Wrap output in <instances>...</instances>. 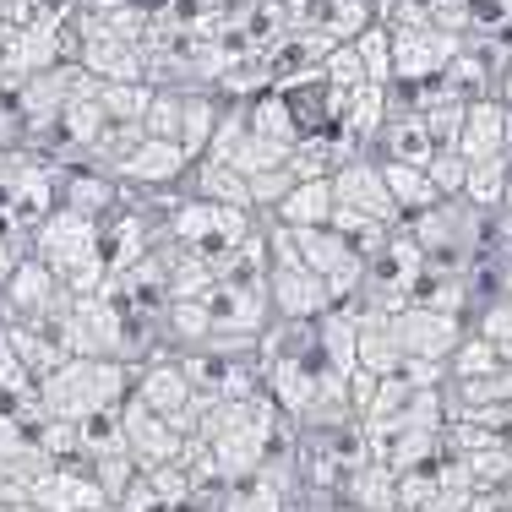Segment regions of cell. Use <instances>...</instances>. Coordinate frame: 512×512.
Returning a JSON list of instances; mask_svg holds the SVG:
<instances>
[{"mask_svg":"<svg viewBox=\"0 0 512 512\" xmlns=\"http://www.w3.org/2000/svg\"><path fill=\"white\" fill-rule=\"evenodd\" d=\"M425 175H431V186H436L442 202H458L463 186H469V158H463L458 148H447V153H436L431 164H425Z\"/></svg>","mask_w":512,"mask_h":512,"instance_id":"9c48e42d","label":"cell"},{"mask_svg":"<svg viewBox=\"0 0 512 512\" xmlns=\"http://www.w3.org/2000/svg\"><path fill=\"white\" fill-rule=\"evenodd\" d=\"M295 186H300L295 164H284V169H267V175H251V202H284Z\"/></svg>","mask_w":512,"mask_h":512,"instance_id":"7c38bea8","label":"cell"},{"mask_svg":"<svg viewBox=\"0 0 512 512\" xmlns=\"http://www.w3.org/2000/svg\"><path fill=\"white\" fill-rule=\"evenodd\" d=\"M333 213H338V202H333V180H327V175H306L284 202H278L284 229H327V224H333Z\"/></svg>","mask_w":512,"mask_h":512,"instance_id":"3957f363","label":"cell"},{"mask_svg":"<svg viewBox=\"0 0 512 512\" xmlns=\"http://www.w3.org/2000/svg\"><path fill=\"white\" fill-rule=\"evenodd\" d=\"M180 158H186V153H180L175 142H148V137H142V142H137V153H131L126 164H120V175L164 180V175H175V169H180Z\"/></svg>","mask_w":512,"mask_h":512,"instance_id":"ba28073f","label":"cell"},{"mask_svg":"<svg viewBox=\"0 0 512 512\" xmlns=\"http://www.w3.org/2000/svg\"><path fill=\"white\" fill-rule=\"evenodd\" d=\"M512 148V109L502 99H480L469 104L463 115V137H458V153L469 164H485V158H507Z\"/></svg>","mask_w":512,"mask_h":512,"instance_id":"7a4b0ae2","label":"cell"},{"mask_svg":"<svg viewBox=\"0 0 512 512\" xmlns=\"http://www.w3.org/2000/svg\"><path fill=\"white\" fill-rule=\"evenodd\" d=\"M207 115H213V109H207L202 99H180V153H202L207 148V137H213V131H207L213 120Z\"/></svg>","mask_w":512,"mask_h":512,"instance_id":"8fae6325","label":"cell"},{"mask_svg":"<svg viewBox=\"0 0 512 512\" xmlns=\"http://www.w3.org/2000/svg\"><path fill=\"white\" fill-rule=\"evenodd\" d=\"M273 306L284 316H322L333 306V289L306 267H273Z\"/></svg>","mask_w":512,"mask_h":512,"instance_id":"277c9868","label":"cell"},{"mask_svg":"<svg viewBox=\"0 0 512 512\" xmlns=\"http://www.w3.org/2000/svg\"><path fill=\"white\" fill-rule=\"evenodd\" d=\"M507 207H512V180H507Z\"/></svg>","mask_w":512,"mask_h":512,"instance_id":"5bb4252c","label":"cell"},{"mask_svg":"<svg viewBox=\"0 0 512 512\" xmlns=\"http://www.w3.org/2000/svg\"><path fill=\"white\" fill-rule=\"evenodd\" d=\"M382 180H387V191H393L398 213H431V207L442 202L431 186V175H425V164H393V158H387Z\"/></svg>","mask_w":512,"mask_h":512,"instance_id":"5b68a950","label":"cell"},{"mask_svg":"<svg viewBox=\"0 0 512 512\" xmlns=\"http://www.w3.org/2000/svg\"><path fill=\"white\" fill-rule=\"evenodd\" d=\"M333 202H338V213L365 218V224H382V229L398 224V202H393V191H387V180H382L376 164L338 169L333 175Z\"/></svg>","mask_w":512,"mask_h":512,"instance_id":"6da1fadb","label":"cell"},{"mask_svg":"<svg viewBox=\"0 0 512 512\" xmlns=\"http://www.w3.org/2000/svg\"><path fill=\"white\" fill-rule=\"evenodd\" d=\"M502 104L512 109V60H507V71H502Z\"/></svg>","mask_w":512,"mask_h":512,"instance_id":"4fadbf2b","label":"cell"},{"mask_svg":"<svg viewBox=\"0 0 512 512\" xmlns=\"http://www.w3.org/2000/svg\"><path fill=\"white\" fill-rule=\"evenodd\" d=\"M191 398H197V393H191V376H180V371H169V365H164V371L148 376V387H142L137 404L148 414H158V420H175V409H191Z\"/></svg>","mask_w":512,"mask_h":512,"instance_id":"8992f818","label":"cell"},{"mask_svg":"<svg viewBox=\"0 0 512 512\" xmlns=\"http://www.w3.org/2000/svg\"><path fill=\"white\" fill-rule=\"evenodd\" d=\"M355 55H360V66H365V82L371 88H382V82H393V39H387L382 28H371L365 39L355 44Z\"/></svg>","mask_w":512,"mask_h":512,"instance_id":"30bf717a","label":"cell"},{"mask_svg":"<svg viewBox=\"0 0 512 512\" xmlns=\"http://www.w3.org/2000/svg\"><path fill=\"white\" fill-rule=\"evenodd\" d=\"M507 180H512V153L507 158H485V164H469V186H463V202L485 207L507 202Z\"/></svg>","mask_w":512,"mask_h":512,"instance_id":"52a82bcc","label":"cell"}]
</instances>
